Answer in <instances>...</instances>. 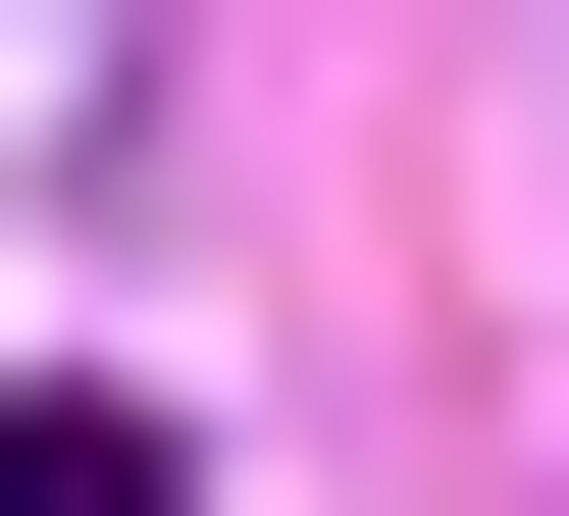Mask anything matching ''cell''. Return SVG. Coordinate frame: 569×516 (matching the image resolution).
I'll list each match as a JSON object with an SVG mask.
<instances>
[{"mask_svg": "<svg viewBox=\"0 0 569 516\" xmlns=\"http://www.w3.org/2000/svg\"><path fill=\"white\" fill-rule=\"evenodd\" d=\"M0 516H156V413H104V362H52V413H0Z\"/></svg>", "mask_w": 569, "mask_h": 516, "instance_id": "cell-1", "label": "cell"}]
</instances>
